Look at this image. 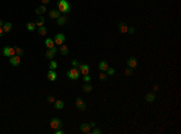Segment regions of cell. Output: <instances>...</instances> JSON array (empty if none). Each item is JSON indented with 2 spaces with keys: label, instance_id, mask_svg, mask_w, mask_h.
<instances>
[{
  "label": "cell",
  "instance_id": "1",
  "mask_svg": "<svg viewBox=\"0 0 181 134\" xmlns=\"http://www.w3.org/2000/svg\"><path fill=\"white\" fill-rule=\"evenodd\" d=\"M58 11L60 13H69L70 12V8H71V5L68 0H58Z\"/></svg>",
  "mask_w": 181,
  "mask_h": 134
},
{
  "label": "cell",
  "instance_id": "2",
  "mask_svg": "<svg viewBox=\"0 0 181 134\" xmlns=\"http://www.w3.org/2000/svg\"><path fill=\"white\" fill-rule=\"evenodd\" d=\"M67 76L69 77L70 80H77L80 77V70L77 69V68H70L67 73Z\"/></svg>",
  "mask_w": 181,
  "mask_h": 134
},
{
  "label": "cell",
  "instance_id": "3",
  "mask_svg": "<svg viewBox=\"0 0 181 134\" xmlns=\"http://www.w3.org/2000/svg\"><path fill=\"white\" fill-rule=\"evenodd\" d=\"M50 127L52 129H58V128H62V121L57 117L51 118L50 121Z\"/></svg>",
  "mask_w": 181,
  "mask_h": 134
},
{
  "label": "cell",
  "instance_id": "4",
  "mask_svg": "<svg viewBox=\"0 0 181 134\" xmlns=\"http://www.w3.org/2000/svg\"><path fill=\"white\" fill-rule=\"evenodd\" d=\"M53 41H55V44H56V45H58V46L63 45L64 41H65V36H64V34H62V33L56 34L55 38H53Z\"/></svg>",
  "mask_w": 181,
  "mask_h": 134
},
{
  "label": "cell",
  "instance_id": "5",
  "mask_svg": "<svg viewBox=\"0 0 181 134\" xmlns=\"http://www.w3.org/2000/svg\"><path fill=\"white\" fill-rule=\"evenodd\" d=\"M3 55L6 56V57H12V56L16 55V51H15V47H10V46H5L3 48Z\"/></svg>",
  "mask_w": 181,
  "mask_h": 134
},
{
  "label": "cell",
  "instance_id": "6",
  "mask_svg": "<svg viewBox=\"0 0 181 134\" xmlns=\"http://www.w3.org/2000/svg\"><path fill=\"white\" fill-rule=\"evenodd\" d=\"M75 104H76V108H77V110H81V111H83V110H86V103H84V100L82 99V98H76V101H75Z\"/></svg>",
  "mask_w": 181,
  "mask_h": 134
},
{
  "label": "cell",
  "instance_id": "7",
  "mask_svg": "<svg viewBox=\"0 0 181 134\" xmlns=\"http://www.w3.org/2000/svg\"><path fill=\"white\" fill-rule=\"evenodd\" d=\"M77 69H79L80 73H81V74H83V75L89 74V65H88V64L80 63V64H79V67H77Z\"/></svg>",
  "mask_w": 181,
  "mask_h": 134
},
{
  "label": "cell",
  "instance_id": "8",
  "mask_svg": "<svg viewBox=\"0 0 181 134\" xmlns=\"http://www.w3.org/2000/svg\"><path fill=\"white\" fill-rule=\"evenodd\" d=\"M21 58L22 57H19V56H17V55L10 57V63H11V65H13V67L19 65V64H21Z\"/></svg>",
  "mask_w": 181,
  "mask_h": 134
},
{
  "label": "cell",
  "instance_id": "9",
  "mask_svg": "<svg viewBox=\"0 0 181 134\" xmlns=\"http://www.w3.org/2000/svg\"><path fill=\"white\" fill-rule=\"evenodd\" d=\"M127 65L132 69H134V68L138 67V59L135 58V57H129L128 60H127Z\"/></svg>",
  "mask_w": 181,
  "mask_h": 134
},
{
  "label": "cell",
  "instance_id": "10",
  "mask_svg": "<svg viewBox=\"0 0 181 134\" xmlns=\"http://www.w3.org/2000/svg\"><path fill=\"white\" fill-rule=\"evenodd\" d=\"M117 29H118V32H120V33L126 34L127 32H128V25H127L124 22H121V23H118Z\"/></svg>",
  "mask_w": 181,
  "mask_h": 134
},
{
  "label": "cell",
  "instance_id": "11",
  "mask_svg": "<svg viewBox=\"0 0 181 134\" xmlns=\"http://www.w3.org/2000/svg\"><path fill=\"white\" fill-rule=\"evenodd\" d=\"M155 99H156V93L155 92H148L147 94H145V100L147 103H152V101H155Z\"/></svg>",
  "mask_w": 181,
  "mask_h": 134
},
{
  "label": "cell",
  "instance_id": "12",
  "mask_svg": "<svg viewBox=\"0 0 181 134\" xmlns=\"http://www.w3.org/2000/svg\"><path fill=\"white\" fill-rule=\"evenodd\" d=\"M80 130L82 133H91V126H89L88 123H82L80 126Z\"/></svg>",
  "mask_w": 181,
  "mask_h": 134
},
{
  "label": "cell",
  "instance_id": "13",
  "mask_svg": "<svg viewBox=\"0 0 181 134\" xmlns=\"http://www.w3.org/2000/svg\"><path fill=\"white\" fill-rule=\"evenodd\" d=\"M47 79L50 80V81H56V79H57V73H56L55 70H48V73H47Z\"/></svg>",
  "mask_w": 181,
  "mask_h": 134
},
{
  "label": "cell",
  "instance_id": "14",
  "mask_svg": "<svg viewBox=\"0 0 181 134\" xmlns=\"http://www.w3.org/2000/svg\"><path fill=\"white\" fill-rule=\"evenodd\" d=\"M3 30H4V33H10V32L12 30V23H10V22H4Z\"/></svg>",
  "mask_w": 181,
  "mask_h": 134
},
{
  "label": "cell",
  "instance_id": "15",
  "mask_svg": "<svg viewBox=\"0 0 181 134\" xmlns=\"http://www.w3.org/2000/svg\"><path fill=\"white\" fill-rule=\"evenodd\" d=\"M98 68H99V70H100V71H104V73H106L108 68H109V64L106 63L105 60H101L100 63H99V65H98Z\"/></svg>",
  "mask_w": 181,
  "mask_h": 134
},
{
  "label": "cell",
  "instance_id": "16",
  "mask_svg": "<svg viewBox=\"0 0 181 134\" xmlns=\"http://www.w3.org/2000/svg\"><path fill=\"white\" fill-rule=\"evenodd\" d=\"M36 30H38L39 35H41V36H45V35L47 34V28L45 27V25H41V27L36 28Z\"/></svg>",
  "mask_w": 181,
  "mask_h": 134
},
{
  "label": "cell",
  "instance_id": "17",
  "mask_svg": "<svg viewBox=\"0 0 181 134\" xmlns=\"http://www.w3.org/2000/svg\"><path fill=\"white\" fill-rule=\"evenodd\" d=\"M59 16H60V12H59L58 10H51L50 11V17L52 19H57Z\"/></svg>",
  "mask_w": 181,
  "mask_h": 134
},
{
  "label": "cell",
  "instance_id": "18",
  "mask_svg": "<svg viewBox=\"0 0 181 134\" xmlns=\"http://www.w3.org/2000/svg\"><path fill=\"white\" fill-rule=\"evenodd\" d=\"M46 12V5H41V6H39L36 10H35V13L38 15V16H40V15H42V13Z\"/></svg>",
  "mask_w": 181,
  "mask_h": 134
},
{
  "label": "cell",
  "instance_id": "19",
  "mask_svg": "<svg viewBox=\"0 0 181 134\" xmlns=\"http://www.w3.org/2000/svg\"><path fill=\"white\" fill-rule=\"evenodd\" d=\"M67 21H68L67 16H59L58 18H57V24H58V25H64L65 23H67Z\"/></svg>",
  "mask_w": 181,
  "mask_h": 134
},
{
  "label": "cell",
  "instance_id": "20",
  "mask_svg": "<svg viewBox=\"0 0 181 134\" xmlns=\"http://www.w3.org/2000/svg\"><path fill=\"white\" fill-rule=\"evenodd\" d=\"M45 46H46L48 50L52 48V47L55 46V41H53V39H51V38L46 39V40H45Z\"/></svg>",
  "mask_w": 181,
  "mask_h": 134
},
{
  "label": "cell",
  "instance_id": "21",
  "mask_svg": "<svg viewBox=\"0 0 181 134\" xmlns=\"http://www.w3.org/2000/svg\"><path fill=\"white\" fill-rule=\"evenodd\" d=\"M92 89H93L92 85L89 84V82H84V85H83V92L84 93H91Z\"/></svg>",
  "mask_w": 181,
  "mask_h": 134
},
{
  "label": "cell",
  "instance_id": "22",
  "mask_svg": "<svg viewBox=\"0 0 181 134\" xmlns=\"http://www.w3.org/2000/svg\"><path fill=\"white\" fill-rule=\"evenodd\" d=\"M35 24H36V27H41V25L45 24V18L42 16H39L38 18H36V21H35Z\"/></svg>",
  "mask_w": 181,
  "mask_h": 134
},
{
  "label": "cell",
  "instance_id": "23",
  "mask_svg": "<svg viewBox=\"0 0 181 134\" xmlns=\"http://www.w3.org/2000/svg\"><path fill=\"white\" fill-rule=\"evenodd\" d=\"M59 52L62 53L63 56H67L68 53H69V48H68V46L67 45H60V48H59Z\"/></svg>",
  "mask_w": 181,
  "mask_h": 134
},
{
  "label": "cell",
  "instance_id": "24",
  "mask_svg": "<svg viewBox=\"0 0 181 134\" xmlns=\"http://www.w3.org/2000/svg\"><path fill=\"white\" fill-rule=\"evenodd\" d=\"M27 29L29 30V32L36 30V24H35V22H28V23H27Z\"/></svg>",
  "mask_w": 181,
  "mask_h": 134
},
{
  "label": "cell",
  "instance_id": "25",
  "mask_svg": "<svg viewBox=\"0 0 181 134\" xmlns=\"http://www.w3.org/2000/svg\"><path fill=\"white\" fill-rule=\"evenodd\" d=\"M53 104H55V108L57 110H62L64 108V101H62V100H56Z\"/></svg>",
  "mask_w": 181,
  "mask_h": 134
},
{
  "label": "cell",
  "instance_id": "26",
  "mask_svg": "<svg viewBox=\"0 0 181 134\" xmlns=\"http://www.w3.org/2000/svg\"><path fill=\"white\" fill-rule=\"evenodd\" d=\"M57 68H58V63H57L56 60L52 59V60H51V63H50V70H56Z\"/></svg>",
  "mask_w": 181,
  "mask_h": 134
},
{
  "label": "cell",
  "instance_id": "27",
  "mask_svg": "<svg viewBox=\"0 0 181 134\" xmlns=\"http://www.w3.org/2000/svg\"><path fill=\"white\" fill-rule=\"evenodd\" d=\"M15 51H16V55L19 56V57H22V56L24 55V51L22 50L21 47H18V46H15Z\"/></svg>",
  "mask_w": 181,
  "mask_h": 134
},
{
  "label": "cell",
  "instance_id": "28",
  "mask_svg": "<svg viewBox=\"0 0 181 134\" xmlns=\"http://www.w3.org/2000/svg\"><path fill=\"white\" fill-rule=\"evenodd\" d=\"M55 55H56V53H53L51 50H47V52H46V55H45V56H46V58H48L50 60H52V59L55 58Z\"/></svg>",
  "mask_w": 181,
  "mask_h": 134
},
{
  "label": "cell",
  "instance_id": "29",
  "mask_svg": "<svg viewBox=\"0 0 181 134\" xmlns=\"http://www.w3.org/2000/svg\"><path fill=\"white\" fill-rule=\"evenodd\" d=\"M124 75L126 76H132L133 75V69H132V68H126V69H124Z\"/></svg>",
  "mask_w": 181,
  "mask_h": 134
},
{
  "label": "cell",
  "instance_id": "30",
  "mask_svg": "<svg viewBox=\"0 0 181 134\" xmlns=\"http://www.w3.org/2000/svg\"><path fill=\"white\" fill-rule=\"evenodd\" d=\"M106 77H108L106 73H104V71H100V74H99V79H100L101 81H105Z\"/></svg>",
  "mask_w": 181,
  "mask_h": 134
},
{
  "label": "cell",
  "instance_id": "31",
  "mask_svg": "<svg viewBox=\"0 0 181 134\" xmlns=\"http://www.w3.org/2000/svg\"><path fill=\"white\" fill-rule=\"evenodd\" d=\"M115 74V70L112 68H108V70H106V75L108 76H112Z\"/></svg>",
  "mask_w": 181,
  "mask_h": 134
},
{
  "label": "cell",
  "instance_id": "32",
  "mask_svg": "<svg viewBox=\"0 0 181 134\" xmlns=\"http://www.w3.org/2000/svg\"><path fill=\"white\" fill-rule=\"evenodd\" d=\"M47 101H48L50 104H53V103L56 101L55 97H53V96H48V97H47Z\"/></svg>",
  "mask_w": 181,
  "mask_h": 134
},
{
  "label": "cell",
  "instance_id": "33",
  "mask_svg": "<svg viewBox=\"0 0 181 134\" xmlns=\"http://www.w3.org/2000/svg\"><path fill=\"white\" fill-rule=\"evenodd\" d=\"M83 81H84V82H89V81H91V75H89V74L83 75Z\"/></svg>",
  "mask_w": 181,
  "mask_h": 134
},
{
  "label": "cell",
  "instance_id": "34",
  "mask_svg": "<svg viewBox=\"0 0 181 134\" xmlns=\"http://www.w3.org/2000/svg\"><path fill=\"white\" fill-rule=\"evenodd\" d=\"M79 64H80V63H79L76 59H72V60H71V65L74 68H77V67H79Z\"/></svg>",
  "mask_w": 181,
  "mask_h": 134
},
{
  "label": "cell",
  "instance_id": "35",
  "mask_svg": "<svg viewBox=\"0 0 181 134\" xmlns=\"http://www.w3.org/2000/svg\"><path fill=\"white\" fill-rule=\"evenodd\" d=\"M127 33L134 34L135 33V28H134V27H128V32H127Z\"/></svg>",
  "mask_w": 181,
  "mask_h": 134
},
{
  "label": "cell",
  "instance_id": "36",
  "mask_svg": "<svg viewBox=\"0 0 181 134\" xmlns=\"http://www.w3.org/2000/svg\"><path fill=\"white\" fill-rule=\"evenodd\" d=\"M91 133H93V134H100L101 130L99 129V128H94L93 130H91Z\"/></svg>",
  "mask_w": 181,
  "mask_h": 134
},
{
  "label": "cell",
  "instance_id": "37",
  "mask_svg": "<svg viewBox=\"0 0 181 134\" xmlns=\"http://www.w3.org/2000/svg\"><path fill=\"white\" fill-rule=\"evenodd\" d=\"M55 133L56 134H63V130L60 129V128H58V129H55Z\"/></svg>",
  "mask_w": 181,
  "mask_h": 134
},
{
  "label": "cell",
  "instance_id": "38",
  "mask_svg": "<svg viewBox=\"0 0 181 134\" xmlns=\"http://www.w3.org/2000/svg\"><path fill=\"white\" fill-rule=\"evenodd\" d=\"M50 50L52 51L53 53H57V51H58V50H57V47H56V46H53V47H52V48H50Z\"/></svg>",
  "mask_w": 181,
  "mask_h": 134
},
{
  "label": "cell",
  "instance_id": "39",
  "mask_svg": "<svg viewBox=\"0 0 181 134\" xmlns=\"http://www.w3.org/2000/svg\"><path fill=\"white\" fill-rule=\"evenodd\" d=\"M41 1H42V4L44 5H47V4H50L51 0H41Z\"/></svg>",
  "mask_w": 181,
  "mask_h": 134
},
{
  "label": "cell",
  "instance_id": "40",
  "mask_svg": "<svg viewBox=\"0 0 181 134\" xmlns=\"http://www.w3.org/2000/svg\"><path fill=\"white\" fill-rule=\"evenodd\" d=\"M3 35H4V30H3V28L0 27V38H1Z\"/></svg>",
  "mask_w": 181,
  "mask_h": 134
},
{
  "label": "cell",
  "instance_id": "41",
  "mask_svg": "<svg viewBox=\"0 0 181 134\" xmlns=\"http://www.w3.org/2000/svg\"><path fill=\"white\" fill-rule=\"evenodd\" d=\"M157 89H158V86H157V85H153V92H156Z\"/></svg>",
  "mask_w": 181,
  "mask_h": 134
},
{
  "label": "cell",
  "instance_id": "42",
  "mask_svg": "<svg viewBox=\"0 0 181 134\" xmlns=\"http://www.w3.org/2000/svg\"><path fill=\"white\" fill-rule=\"evenodd\" d=\"M3 25H4V21H3V19H0V27L3 28Z\"/></svg>",
  "mask_w": 181,
  "mask_h": 134
},
{
  "label": "cell",
  "instance_id": "43",
  "mask_svg": "<svg viewBox=\"0 0 181 134\" xmlns=\"http://www.w3.org/2000/svg\"><path fill=\"white\" fill-rule=\"evenodd\" d=\"M89 126H91V127H97V126H95V123H94V122H92V123H91Z\"/></svg>",
  "mask_w": 181,
  "mask_h": 134
}]
</instances>
